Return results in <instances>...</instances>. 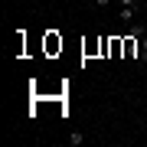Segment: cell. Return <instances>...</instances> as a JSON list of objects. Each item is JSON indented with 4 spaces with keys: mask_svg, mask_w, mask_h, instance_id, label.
<instances>
[{
    "mask_svg": "<svg viewBox=\"0 0 147 147\" xmlns=\"http://www.w3.org/2000/svg\"><path fill=\"white\" fill-rule=\"evenodd\" d=\"M111 3V0H95V7H108Z\"/></svg>",
    "mask_w": 147,
    "mask_h": 147,
    "instance_id": "8992f818",
    "label": "cell"
},
{
    "mask_svg": "<svg viewBox=\"0 0 147 147\" xmlns=\"http://www.w3.org/2000/svg\"><path fill=\"white\" fill-rule=\"evenodd\" d=\"M82 141H85V137H82V134H79V131H72V134H69V144H72V147H79V144H82Z\"/></svg>",
    "mask_w": 147,
    "mask_h": 147,
    "instance_id": "7a4b0ae2",
    "label": "cell"
},
{
    "mask_svg": "<svg viewBox=\"0 0 147 147\" xmlns=\"http://www.w3.org/2000/svg\"><path fill=\"white\" fill-rule=\"evenodd\" d=\"M144 33H147V30L141 26V23H137V26H131V36H137V39H141V36H144Z\"/></svg>",
    "mask_w": 147,
    "mask_h": 147,
    "instance_id": "277c9868",
    "label": "cell"
},
{
    "mask_svg": "<svg viewBox=\"0 0 147 147\" xmlns=\"http://www.w3.org/2000/svg\"><path fill=\"white\" fill-rule=\"evenodd\" d=\"M118 16H121V23H131V20H134V7H121Z\"/></svg>",
    "mask_w": 147,
    "mask_h": 147,
    "instance_id": "6da1fadb",
    "label": "cell"
},
{
    "mask_svg": "<svg viewBox=\"0 0 147 147\" xmlns=\"http://www.w3.org/2000/svg\"><path fill=\"white\" fill-rule=\"evenodd\" d=\"M141 62H147V33L141 36Z\"/></svg>",
    "mask_w": 147,
    "mask_h": 147,
    "instance_id": "3957f363",
    "label": "cell"
},
{
    "mask_svg": "<svg viewBox=\"0 0 147 147\" xmlns=\"http://www.w3.org/2000/svg\"><path fill=\"white\" fill-rule=\"evenodd\" d=\"M118 3H121V7H134L137 0H118Z\"/></svg>",
    "mask_w": 147,
    "mask_h": 147,
    "instance_id": "5b68a950",
    "label": "cell"
}]
</instances>
